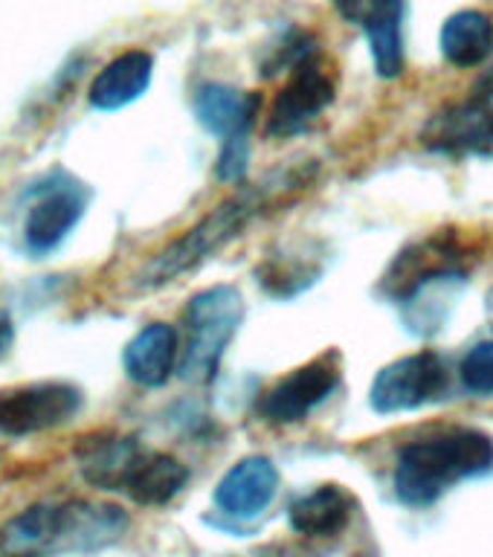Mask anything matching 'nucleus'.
Segmentation results:
<instances>
[{"mask_svg": "<svg viewBox=\"0 0 493 557\" xmlns=\"http://www.w3.org/2000/svg\"><path fill=\"white\" fill-rule=\"evenodd\" d=\"M320 172L317 160H287L285 165H276L273 172L261 174L256 183H244L238 191L218 203L209 215H204L198 224L186 230L181 238H174L169 247L157 252L155 259H148L134 276V287L139 290H155L163 287L183 273H189L207 259H212L218 250H224L226 244L235 242L244 230L270 215L273 209L282 207L285 200L305 191Z\"/></svg>", "mask_w": 493, "mask_h": 557, "instance_id": "f257e3e1", "label": "nucleus"}, {"mask_svg": "<svg viewBox=\"0 0 493 557\" xmlns=\"http://www.w3.org/2000/svg\"><path fill=\"white\" fill-rule=\"evenodd\" d=\"M128 529L120 505L70 499L33 505L0 525V557L90 555L113 546Z\"/></svg>", "mask_w": 493, "mask_h": 557, "instance_id": "f03ea898", "label": "nucleus"}, {"mask_svg": "<svg viewBox=\"0 0 493 557\" xmlns=\"http://www.w3.org/2000/svg\"><path fill=\"white\" fill-rule=\"evenodd\" d=\"M493 470V438L473 426H447L400 447L395 494L412 508H427L465 479Z\"/></svg>", "mask_w": 493, "mask_h": 557, "instance_id": "7ed1b4c3", "label": "nucleus"}, {"mask_svg": "<svg viewBox=\"0 0 493 557\" xmlns=\"http://www.w3.org/2000/svg\"><path fill=\"white\" fill-rule=\"evenodd\" d=\"M244 320V299L233 285H215L200 290L186 305V346H183V381L212 383L226 346Z\"/></svg>", "mask_w": 493, "mask_h": 557, "instance_id": "20e7f679", "label": "nucleus"}, {"mask_svg": "<svg viewBox=\"0 0 493 557\" xmlns=\"http://www.w3.org/2000/svg\"><path fill=\"white\" fill-rule=\"evenodd\" d=\"M418 139L435 154L493 157V78L433 113Z\"/></svg>", "mask_w": 493, "mask_h": 557, "instance_id": "39448f33", "label": "nucleus"}, {"mask_svg": "<svg viewBox=\"0 0 493 557\" xmlns=\"http://www.w3.org/2000/svg\"><path fill=\"white\" fill-rule=\"evenodd\" d=\"M451 374L447 363L439 351H418L383 366L369 392V404L374 412L392 416V412H409V409L427 407L447 392Z\"/></svg>", "mask_w": 493, "mask_h": 557, "instance_id": "423d86ee", "label": "nucleus"}, {"mask_svg": "<svg viewBox=\"0 0 493 557\" xmlns=\"http://www.w3.org/2000/svg\"><path fill=\"white\" fill-rule=\"evenodd\" d=\"M331 102H334V78L325 70L320 52H313L291 70L285 87L273 99L264 134L270 139L296 137L311 128Z\"/></svg>", "mask_w": 493, "mask_h": 557, "instance_id": "0eeeda50", "label": "nucleus"}, {"mask_svg": "<svg viewBox=\"0 0 493 557\" xmlns=\"http://www.w3.org/2000/svg\"><path fill=\"white\" fill-rule=\"evenodd\" d=\"M340 386V355L325 351L270 386L259 400V412L270 424H296L325 404Z\"/></svg>", "mask_w": 493, "mask_h": 557, "instance_id": "6e6552de", "label": "nucleus"}, {"mask_svg": "<svg viewBox=\"0 0 493 557\" xmlns=\"http://www.w3.org/2000/svg\"><path fill=\"white\" fill-rule=\"evenodd\" d=\"M82 395L76 386L59 381L29 383L0 392V433L33 435L59 426L76 416Z\"/></svg>", "mask_w": 493, "mask_h": 557, "instance_id": "1a4fd4ad", "label": "nucleus"}, {"mask_svg": "<svg viewBox=\"0 0 493 557\" xmlns=\"http://www.w3.org/2000/svg\"><path fill=\"white\" fill-rule=\"evenodd\" d=\"M87 207L85 186L67 174H56L50 183L38 186V200L26 212L24 238L29 252L47 256L59 247L73 226L82 221Z\"/></svg>", "mask_w": 493, "mask_h": 557, "instance_id": "9d476101", "label": "nucleus"}, {"mask_svg": "<svg viewBox=\"0 0 493 557\" xmlns=\"http://www.w3.org/2000/svg\"><path fill=\"white\" fill-rule=\"evenodd\" d=\"M404 0H334L343 21L363 29L378 76L404 73Z\"/></svg>", "mask_w": 493, "mask_h": 557, "instance_id": "9b49d317", "label": "nucleus"}, {"mask_svg": "<svg viewBox=\"0 0 493 557\" xmlns=\"http://www.w3.org/2000/svg\"><path fill=\"white\" fill-rule=\"evenodd\" d=\"M279 470L268 456H247L226 470L215 487V505L226 517L250 520L259 517L276 496Z\"/></svg>", "mask_w": 493, "mask_h": 557, "instance_id": "f8f14e48", "label": "nucleus"}, {"mask_svg": "<svg viewBox=\"0 0 493 557\" xmlns=\"http://www.w3.org/2000/svg\"><path fill=\"white\" fill-rule=\"evenodd\" d=\"M261 111V96L230 85H204L195 94V116L221 143L250 139Z\"/></svg>", "mask_w": 493, "mask_h": 557, "instance_id": "ddd939ff", "label": "nucleus"}, {"mask_svg": "<svg viewBox=\"0 0 493 557\" xmlns=\"http://www.w3.org/2000/svg\"><path fill=\"white\" fill-rule=\"evenodd\" d=\"M125 374L139 386H163L181 363L177 334L165 322H151L131 339L122 355Z\"/></svg>", "mask_w": 493, "mask_h": 557, "instance_id": "4468645a", "label": "nucleus"}, {"mask_svg": "<svg viewBox=\"0 0 493 557\" xmlns=\"http://www.w3.org/2000/svg\"><path fill=\"white\" fill-rule=\"evenodd\" d=\"M155 73V59L143 50L122 52L120 59H113L108 67L94 78L90 85V104L99 111H120L125 104L137 102L151 85Z\"/></svg>", "mask_w": 493, "mask_h": 557, "instance_id": "2eb2a0df", "label": "nucleus"}, {"mask_svg": "<svg viewBox=\"0 0 493 557\" xmlns=\"http://www.w3.org/2000/svg\"><path fill=\"white\" fill-rule=\"evenodd\" d=\"M189 482V470L169 453L139 450L134 465L125 473L122 491L137 505H165L181 494Z\"/></svg>", "mask_w": 493, "mask_h": 557, "instance_id": "dca6fc26", "label": "nucleus"}, {"mask_svg": "<svg viewBox=\"0 0 493 557\" xmlns=\"http://www.w3.org/2000/svg\"><path fill=\"white\" fill-rule=\"evenodd\" d=\"M139 442L128 435H90L78 444V468L82 476L104 491H122L125 473L139 456Z\"/></svg>", "mask_w": 493, "mask_h": 557, "instance_id": "f3484780", "label": "nucleus"}, {"mask_svg": "<svg viewBox=\"0 0 493 557\" xmlns=\"http://www.w3.org/2000/svg\"><path fill=\"white\" fill-rule=\"evenodd\" d=\"M352 496L340 485H320L287 508V522L305 537H334L352 520Z\"/></svg>", "mask_w": 493, "mask_h": 557, "instance_id": "a211bd4d", "label": "nucleus"}, {"mask_svg": "<svg viewBox=\"0 0 493 557\" xmlns=\"http://www.w3.org/2000/svg\"><path fill=\"white\" fill-rule=\"evenodd\" d=\"M439 44L453 67H477L493 52V21L479 9H461L444 21Z\"/></svg>", "mask_w": 493, "mask_h": 557, "instance_id": "6ab92c4d", "label": "nucleus"}, {"mask_svg": "<svg viewBox=\"0 0 493 557\" xmlns=\"http://www.w3.org/2000/svg\"><path fill=\"white\" fill-rule=\"evenodd\" d=\"M465 389L477 398H493V339L477 343L459 366Z\"/></svg>", "mask_w": 493, "mask_h": 557, "instance_id": "aec40b11", "label": "nucleus"}, {"mask_svg": "<svg viewBox=\"0 0 493 557\" xmlns=\"http://www.w3.org/2000/svg\"><path fill=\"white\" fill-rule=\"evenodd\" d=\"M9 339H12V325H9L7 317H0V351H7Z\"/></svg>", "mask_w": 493, "mask_h": 557, "instance_id": "412c9836", "label": "nucleus"}, {"mask_svg": "<svg viewBox=\"0 0 493 557\" xmlns=\"http://www.w3.org/2000/svg\"><path fill=\"white\" fill-rule=\"evenodd\" d=\"M485 313H488V320H491V325H493V287L488 290V296H485Z\"/></svg>", "mask_w": 493, "mask_h": 557, "instance_id": "4be33fe9", "label": "nucleus"}]
</instances>
